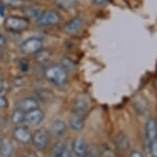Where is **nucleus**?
<instances>
[{
  "label": "nucleus",
  "instance_id": "obj_33",
  "mask_svg": "<svg viewBox=\"0 0 157 157\" xmlns=\"http://www.w3.org/2000/svg\"><path fill=\"white\" fill-rule=\"evenodd\" d=\"M24 1H37V0H24Z\"/></svg>",
  "mask_w": 157,
  "mask_h": 157
},
{
  "label": "nucleus",
  "instance_id": "obj_28",
  "mask_svg": "<svg viewBox=\"0 0 157 157\" xmlns=\"http://www.w3.org/2000/svg\"><path fill=\"white\" fill-rule=\"evenodd\" d=\"M129 157H145V156H144V154L141 153V152L134 151V152H132V153L130 154V156H129Z\"/></svg>",
  "mask_w": 157,
  "mask_h": 157
},
{
  "label": "nucleus",
  "instance_id": "obj_19",
  "mask_svg": "<svg viewBox=\"0 0 157 157\" xmlns=\"http://www.w3.org/2000/svg\"><path fill=\"white\" fill-rule=\"evenodd\" d=\"M25 3L24 0H0V4L10 7H21Z\"/></svg>",
  "mask_w": 157,
  "mask_h": 157
},
{
  "label": "nucleus",
  "instance_id": "obj_27",
  "mask_svg": "<svg viewBox=\"0 0 157 157\" xmlns=\"http://www.w3.org/2000/svg\"><path fill=\"white\" fill-rule=\"evenodd\" d=\"M109 0H92V2L95 4V6H104V4H106Z\"/></svg>",
  "mask_w": 157,
  "mask_h": 157
},
{
  "label": "nucleus",
  "instance_id": "obj_4",
  "mask_svg": "<svg viewBox=\"0 0 157 157\" xmlns=\"http://www.w3.org/2000/svg\"><path fill=\"white\" fill-rule=\"evenodd\" d=\"M43 49V40L38 37H30L26 39L20 45V50L23 54L32 55L36 54L40 50Z\"/></svg>",
  "mask_w": 157,
  "mask_h": 157
},
{
  "label": "nucleus",
  "instance_id": "obj_31",
  "mask_svg": "<svg viewBox=\"0 0 157 157\" xmlns=\"http://www.w3.org/2000/svg\"><path fill=\"white\" fill-rule=\"evenodd\" d=\"M83 157H97V156H95L94 154H92V153H88V152H87V153H86L85 155L83 156Z\"/></svg>",
  "mask_w": 157,
  "mask_h": 157
},
{
  "label": "nucleus",
  "instance_id": "obj_17",
  "mask_svg": "<svg viewBox=\"0 0 157 157\" xmlns=\"http://www.w3.org/2000/svg\"><path fill=\"white\" fill-rule=\"evenodd\" d=\"M56 4L64 11H70L77 6V0H55Z\"/></svg>",
  "mask_w": 157,
  "mask_h": 157
},
{
  "label": "nucleus",
  "instance_id": "obj_11",
  "mask_svg": "<svg viewBox=\"0 0 157 157\" xmlns=\"http://www.w3.org/2000/svg\"><path fill=\"white\" fill-rule=\"evenodd\" d=\"M82 27H83V19L81 17H75V18L70 19L69 21L66 22V24L64 25V31L67 34L73 35L80 32Z\"/></svg>",
  "mask_w": 157,
  "mask_h": 157
},
{
  "label": "nucleus",
  "instance_id": "obj_2",
  "mask_svg": "<svg viewBox=\"0 0 157 157\" xmlns=\"http://www.w3.org/2000/svg\"><path fill=\"white\" fill-rule=\"evenodd\" d=\"M4 29L12 33H21L25 31L29 25V20L25 17L9 16L4 19Z\"/></svg>",
  "mask_w": 157,
  "mask_h": 157
},
{
  "label": "nucleus",
  "instance_id": "obj_13",
  "mask_svg": "<svg viewBox=\"0 0 157 157\" xmlns=\"http://www.w3.org/2000/svg\"><path fill=\"white\" fill-rule=\"evenodd\" d=\"M85 121L83 119V116L78 115V114H73L71 117L69 118V128L72 131L75 132H80L84 129Z\"/></svg>",
  "mask_w": 157,
  "mask_h": 157
},
{
  "label": "nucleus",
  "instance_id": "obj_26",
  "mask_svg": "<svg viewBox=\"0 0 157 157\" xmlns=\"http://www.w3.org/2000/svg\"><path fill=\"white\" fill-rule=\"evenodd\" d=\"M20 68H21V70L23 71V72H26V71H29V62H27L26 60H22V61L20 62Z\"/></svg>",
  "mask_w": 157,
  "mask_h": 157
},
{
  "label": "nucleus",
  "instance_id": "obj_1",
  "mask_svg": "<svg viewBox=\"0 0 157 157\" xmlns=\"http://www.w3.org/2000/svg\"><path fill=\"white\" fill-rule=\"evenodd\" d=\"M44 77L55 85H64L67 82L68 73L61 64H52L45 68Z\"/></svg>",
  "mask_w": 157,
  "mask_h": 157
},
{
  "label": "nucleus",
  "instance_id": "obj_22",
  "mask_svg": "<svg viewBox=\"0 0 157 157\" xmlns=\"http://www.w3.org/2000/svg\"><path fill=\"white\" fill-rule=\"evenodd\" d=\"M24 12L25 14H26L27 17H34V18H38V16L40 15V11H38V10H36L35 7H24Z\"/></svg>",
  "mask_w": 157,
  "mask_h": 157
},
{
  "label": "nucleus",
  "instance_id": "obj_6",
  "mask_svg": "<svg viewBox=\"0 0 157 157\" xmlns=\"http://www.w3.org/2000/svg\"><path fill=\"white\" fill-rule=\"evenodd\" d=\"M13 136H14L15 140L18 141L20 143L26 145L32 141L33 133L29 131V128L24 126H16L15 129L13 130Z\"/></svg>",
  "mask_w": 157,
  "mask_h": 157
},
{
  "label": "nucleus",
  "instance_id": "obj_15",
  "mask_svg": "<svg viewBox=\"0 0 157 157\" xmlns=\"http://www.w3.org/2000/svg\"><path fill=\"white\" fill-rule=\"evenodd\" d=\"M114 143L117 147V149H120L121 151H125L129 148V138L125 133H120L116 135L114 139Z\"/></svg>",
  "mask_w": 157,
  "mask_h": 157
},
{
  "label": "nucleus",
  "instance_id": "obj_12",
  "mask_svg": "<svg viewBox=\"0 0 157 157\" xmlns=\"http://www.w3.org/2000/svg\"><path fill=\"white\" fill-rule=\"evenodd\" d=\"M145 134L147 140L150 143H152L157 138V122L155 119L150 118L147 121L145 126Z\"/></svg>",
  "mask_w": 157,
  "mask_h": 157
},
{
  "label": "nucleus",
  "instance_id": "obj_25",
  "mask_svg": "<svg viewBox=\"0 0 157 157\" xmlns=\"http://www.w3.org/2000/svg\"><path fill=\"white\" fill-rule=\"evenodd\" d=\"M7 107V99L6 96H3L2 94H0V110Z\"/></svg>",
  "mask_w": 157,
  "mask_h": 157
},
{
  "label": "nucleus",
  "instance_id": "obj_29",
  "mask_svg": "<svg viewBox=\"0 0 157 157\" xmlns=\"http://www.w3.org/2000/svg\"><path fill=\"white\" fill-rule=\"evenodd\" d=\"M6 37H4L2 34H0V48H2V47H3V45L6 44Z\"/></svg>",
  "mask_w": 157,
  "mask_h": 157
},
{
  "label": "nucleus",
  "instance_id": "obj_8",
  "mask_svg": "<svg viewBox=\"0 0 157 157\" xmlns=\"http://www.w3.org/2000/svg\"><path fill=\"white\" fill-rule=\"evenodd\" d=\"M89 101H88L87 98L85 96H78V98H75L72 102V111L75 114H78V115H85L86 113L89 110Z\"/></svg>",
  "mask_w": 157,
  "mask_h": 157
},
{
  "label": "nucleus",
  "instance_id": "obj_5",
  "mask_svg": "<svg viewBox=\"0 0 157 157\" xmlns=\"http://www.w3.org/2000/svg\"><path fill=\"white\" fill-rule=\"evenodd\" d=\"M32 143L38 150H45L49 143V135L47 131L39 129L35 133H33Z\"/></svg>",
  "mask_w": 157,
  "mask_h": 157
},
{
  "label": "nucleus",
  "instance_id": "obj_21",
  "mask_svg": "<svg viewBox=\"0 0 157 157\" xmlns=\"http://www.w3.org/2000/svg\"><path fill=\"white\" fill-rule=\"evenodd\" d=\"M65 143L63 141H58V143H55L54 148H52V157H60L61 153L63 151V148H64Z\"/></svg>",
  "mask_w": 157,
  "mask_h": 157
},
{
  "label": "nucleus",
  "instance_id": "obj_18",
  "mask_svg": "<svg viewBox=\"0 0 157 157\" xmlns=\"http://www.w3.org/2000/svg\"><path fill=\"white\" fill-rule=\"evenodd\" d=\"M0 153L1 155L6 156V157H10L13 155L14 153V147L10 141L4 140L1 143V146H0Z\"/></svg>",
  "mask_w": 157,
  "mask_h": 157
},
{
  "label": "nucleus",
  "instance_id": "obj_32",
  "mask_svg": "<svg viewBox=\"0 0 157 157\" xmlns=\"http://www.w3.org/2000/svg\"><path fill=\"white\" fill-rule=\"evenodd\" d=\"M2 57V51H1V48H0V59H1Z\"/></svg>",
  "mask_w": 157,
  "mask_h": 157
},
{
  "label": "nucleus",
  "instance_id": "obj_24",
  "mask_svg": "<svg viewBox=\"0 0 157 157\" xmlns=\"http://www.w3.org/2000/svg\"><path fill=\"white\" fill-rule=\"evenodd\" d=\"M151 153L152 157H157V138L151 143Z\"/></svg>",
  "mask_w": 157,
  "mask_h": 157
},
{
  "label": "nucleus",
  "instance_id": "obj_30",
  "mask_svg": "<svg viewBox=\"0 0 157 157\" xmlns=\"http://www.w3.org/2000/svg\"><path fill=\"white\" fill-rule=\"evenodd\" d=\"M3 89H4V85H3V81L0 79V94H2L3 92Z\"/></svg>",
  "mask_w": 157,
  "mask_h": 157
},
{
  "label": "nucleus",
  "instance_id": "obj_9",
  "mask_svg": "<svg viewBox=\"0 0 157 157\" xmlns=\"http://www.w3.org/2000/svg\"><path fill=\"white\" fill-rule=\"evenodd\" d=\"M38 108H40V103L39 100L35 97H25L23 99L19 100L18 103H17V109H20L25 113Z\"/></svg>",
  "mask_w": 157,
  "mask_h": 157
},
{
  "label": "nucleus",
  "instance_id": "obj_16",
  "mask_svg": "<svg viewBox=\"0 0 157 157\" xmlns=\"http://www.w3.org/2000/svg\"><path fill=\"white\" fill-rule=\"evenodd\" d=\"M11 121L15 126H21L25 122V112L20 109H16L11 115Z\"/></svg>",
  "mask_w": 157,
  "mask_h": 157
},
{
  "label": "nucleus",
  "instance_id": "obj_23",
  "mask_svg": "<svg viewBox=\"0 0 157 157\" xmlns=\"http://www.w3.org/2000/svg\"><path fill=\"white\" fill-rule=\"evenodd\" d=\"M60 157H75L73 155V152L71 150V147L67 146L66 143H65L64 148H63V151L62 153H61Z\"/></svg>",
  "mask_w": 157,
  "mask_h": 157
},
{
  "label": "nucleus",
  "instance_id": "obj_20",
  "mask_svg": "<svg viewBox=\"0 0 157 157\" xmlns=\"http://www.w3.org/2000/svg\"><path fill=\"white\" fill-rule=\"evenodd\" d=\"M49 56H50V53L48 52V51H46V50H40L39 52L35 54L36 60L38 62H40V63H43V62L46 61V60H48Z\"/></svg>",
  "mask_w": 157,
  "mask_h": 157
},
{
  "label": "nucleus",
  "instance_id": "obj_3",
  "mask_svg": "<svg viewBox=\"0 0 157 157\" xmlns=\"http://www.w3.org/2000/svg\"><path fill=\"white\" fill-rule=\"evenodd\" d=\"M60 21V14L54 10H46L41 12L37 18V23L41 27H52V25L59 24Z\"/></svg>",
  "mask_w": 157,
  "mask_h": 157
},
{
  "label": "nucleus",
  "instance_id": "obj_14",
  "mask_svg": "<svg viewBox=\"0 0 157 157\" xmlns=\"http://www.w3.org/2000/svg\"><path fill=\"white\" fill-rule=\"evenodd\" d=\"M66 128H67L66 123L64 121L61 119H57L50 125V132L54 134V135L60 136L66 131Z\"/></svg>",
  "mask_w": 157,
  "mask_h": 157
},
{
  "label": "nucleus",
  "instance_id": "obj_10",
  "mask_svg": "<svg viewBox=\"0 0 157 157\" xmlns=\"http://www.w3.org/2000/svg\"><path fill=\"white\" fill-rule=\"evenodd\" d=\"M71 150L75 157H83L87 153V143L82 137L75 138L71 145Z\"/></svg>",
  "mask_w": 157,
  "mask_h": 157
},
{
  "label": "nucleus",
  "instance_id": "obj_7",
  "mask_svg": "<svg viewBox=\"0 0 157 157\" xmlns=\"http://www.w3.org/2000/svg\"><path fill=\"white\" fill-rule=\"evenodd\" d=\"M44 120V113L40 108L25 113V123L29 126H39Z\"/></svg>",
  "mask_w": 157,
  "mask_h": 157
}]
</instances>
